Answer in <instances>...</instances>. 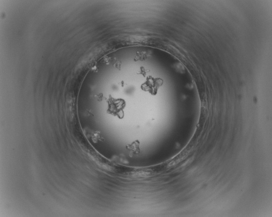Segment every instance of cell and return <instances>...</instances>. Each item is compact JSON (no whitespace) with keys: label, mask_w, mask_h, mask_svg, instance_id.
<instances>
[{"label":"cell","mask_w":272,"mask_h":217,"mask_svg":"<svg viewBox=\"0 0 272 217\" xmlns=\"http://www.w3.org/2000/svg\"><path fill=\"white\" fill-rule=\"evenodd\" d=\"M127 149L130 151V155L137 154L139 153L140 149L139 147V143L138 142H135L131 145H130L127 146Z\"/></svg>","instance_id":"cell-1"}]
</instances>
